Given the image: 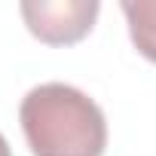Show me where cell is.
Segmentation results:
<instances>
[{
    "label": "cell",
    "mask_w": 156,
    "mask_h": 156,
    "mask_svg": "<svg viewBox=\"0 0 156 156\" xmlns=\"http://www.w3.org/2000/svg\"><path fill=\"white\" fill-rule=\"evenodd\" d=\"M119 9L129 22V37L135 49L156 64V0H122Z\"/></svg>",
    "instance_id": "3"
},
{
    "label": "cell",
    "mask_w": 156,
    "mask_h": 156,
    "mask_svg": "<svg viewBox=\"0 0 156 156\" xmlns=\"http://www.w3.org/2000/svg\"><path fill=\"white\" fill-rule=\"evenodd\" d=\"M0 156H12V150H9V144H6L3 135H0Z\"/></svg>",
    "instance_id": "4"
},
{
    "label": "cell",
    "mask_w": 156,
    "mask_h": 156,
    "mask_svg": "<svg viewBox=\"0 0 156 156\" xmlns=\"http://www.w3.org/2000/svg\"><path fill=\"white\" fill-rule=\"evenodd\" d=\"M19 12L40 43L70 46L92 31L101 3L98 0H25Z\"/></svg>",
    "instance_id": "2"
},
{
    "label": "cell",
    "mask_w": 156,
    "mask_h": 156,
    "mask_svg": "<svg viewBox=\"0 0 156 156\" xmlns=\"http://www.w3.org/2000/svg\"><path fill=\"white\" fill-rule=\"evenodd\" d=\"M19 122L34 156H101L107 147L104 110L67 83L34 86L22 98Z\"/></svg>",
    "instance_id": "1"
}]
</instances>
